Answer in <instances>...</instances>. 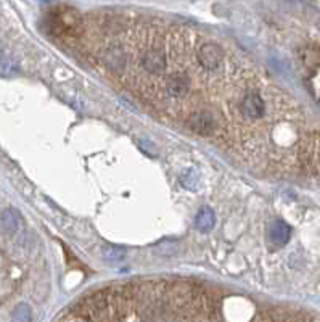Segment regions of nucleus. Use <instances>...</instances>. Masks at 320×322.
<instances>
[{
    "label": "nucleus",
    "mask_w": 320,
    "mask_h": 322,
    "mask_svg": "<svg viewBox=\"0 0 320 322\" xmlns=\"http://www.w3.org/2000/svg\"><path fill=\"white\" fill-rule=\"evenodd\" d=\"M188 79L184 76H172L166 82V94L172 98H184L188 94Z\"/></svg>",
    "instance_id": "obj_8"
},
{
    "label": "nucleus",
    "mask_w": 320,
    "mask_h": 322,
    "mask_svg": "<svg viewBox=\"0 0 320 322\" xmlns=\"http://www.w3.org/2000/svg\"><path fill=\"white\" fill-rule=\"evenodd\" d=\"M33 320V309L26 303L17 304V308L12 312V322H31Z\"/></svg>",
    "instance_id": "obj_13"
},
{
    "label": "nucleus",
    "mask_w": 320,
    "mask_h": 322,
    "mask_svg": "<svg viewBox=\"0 0 320 322\" xmlns=\"http://www.w3.org/2000/svg\"><path fill=\"white\" fill-rule=\"evenodd\" d=\"M21 216L15 208H7L0 213V227L7 234H15L20 229Z\"/></svg>",
    "instance_id": "obj_9"
},
{
    "label": "nucleus",
    "mask_w": 320,
    "mask_h": 322,
    "mask_svg": "<svg viewBox=\"0 0 320 322\" xmlns=\"http://www.w3.org/2000/svg\"><path fill=\"white\" fill-rule=\"evenodd\" d=\"M131 298L124 288H105L84 296L76 308L90 322H123Z\"/></svg>",
    "instance_id": "obj_1"
},
{
    "label": "nucleus",
    "mask_w": 320,
    "mask_h": 322,
    "mask_svg": "<svg viewBox=\"0 0 320 322\" xmlns=\"http://www.w3.org/2000/svg\"><path fill=\"white\" fill-rule=\"evenodd\" d=\"M15 71H17V65H15L13 61L5 55L2 45H0V74L9 76Z\"/></svg>",
    "instance_id": "obj_14"
},
{
    "label": "nucleus",
    "mask_w": 320,
    "mask_h": 322,
    "mask_svg": "<svg viewBox=\"0 0 320 322\" xmlns=\"http://www.w3.org/2000/svg\"><path fill=\"white\" fill-rule=\"evenodd\" d=\"M58 322H90V320H87L86 317H82V316H66V317H63L62 320H58Z\"/></svg>",
    "instance_id": "obj_15"
},
{
    "label": "nucleus",
    "mask_w": 320,
    "mask_h": 322,
    "mask_svg": "<svg viewBox=\"0 0 320 322\" xmlns=\"http://www.w3.org/2000/svg\"><path fill=\"white\" fill-rule=\"evenodd\" d=\"M166 57L163 50H159L158 47H151L143 53L142 57V66L151 74H161L166 70Z\"/></svg>",
    "instance_id": "obj_6"
},
{
    "label": "nucleus",
    "mask_w": 320,
    "mask_h": 322,
    "mask_svg": "<svg viewBox=\"0 0 320 322\" xmlns=\"http://www.w3.org/2000/svg\"><path fill=\"white\" fill-rule=\"evenodd\" d=\"M198 60L204 70L214 71L224 63V50L214 42H204L198 50Z\"/></svg>",
    "instance_id": "obj_3"
},
{
    "label": "nucleus",
    "mask_w": 320,
    "mask_h": 322,
    "mask_svg": "<svg viewBox=\"0 0 320 322\" xmlns=\"http://www.w3.org/2000/svg\"><path fill=\"white\" fill-rule=\"evenodd\" d=\"M188 129L196 135L201 137H209L214 134L216 131V119L211 113L208 111H196L193 114H190L188 121H187Z\"/></svg>",
    "instance_id": "obj_4"
},
{
    "label": "nucleus",
    "mask_w": 320,
    "mask_h": 322,
    "mask_svg": "<svg viewBox=\"0 0 320 322\" xmlns=\"http://www.w3.org/2000/svg\"><path fill=\"white\" fill-rule=\"evenodd\" d=\"M265 103L257 92H249L241 100V113L248 119H259L264 116Z\"/></svg>",
    "instance_id": "obj_5"
},
{
    "label": "nucleus",
    "mask_w": 320,
    "mask_h": 322,
    "mask_svg": "<svg viewBox=\"0 0 320 322\" xmlns=\"http://www.w3.org/2000/svg\"><path fill=\"white\" fill-rule=\"evenodd\" d=\"M291 229L283 221H273L269 227V239L275 247H281L289 240Z\"/></svg>",
    "instance_id": "obj_7"
},
{
    "label": "nucleus",
    "mask_w": 320,
    "mask_h": 322,
    "mask_svg": "<svg viewBox=\"0 0 320 322\" xmlns=\"http://www.w3.org/2000/svg\"><path fill=\"white\" fill-rule=\"evenodd\" d=\"M216 224V216L211 208H203L195 218V227L200 232H209Z\"/></svg>",
    "instance_id": "obj_11"
},
{
    "label": "nucleus",
    "mask_w": 320,
    "mask_h": 322,
    "mask_svg": "<svg viewBox=\"0 0 320 322\" xmlns=\"http://www.w3.org/2000/svg\"><path fill=\"white\" fill-rule=\"evenodd\" d=\"M50 29L57 36H76L82 28V20L78 15V12L68 7H62L52 12L49 20Z\"/></svg>",
    "instance_id": "obj_2"
},
{
    "label": "nucleus",
    "mask_w": 320,
    "mask_h": 322,
    "mask_svg": "<svg viewBox=\"0 0 320 322\" xmlns=\"http://www.w3.org/2000/svg\"><path fill=\"white\" fill-rule=\"evenodd\" d=\"M102 258L106 263L118 264L121 261H124L126 258V250L121 247H114V245H105L102 248Z\"/></svg>",
    "instance_id": "obj_12"
},
{
    "label": "nucleus",
    "mask_w": 320,
    "mask_h": 322,
    "mask_svg": "<svg viewBox=\"0 0 320 322\" xmlns=\"http://www.w3.org/2000/svg\"><path fill=\"white\" fill-rule=\"evenodd\" d=\"M105 60H106V65L114 71L124 70V66H126V53L123 49L118 47V45H114V47H111L108 52H106Z\"/></svg>",
    "instance_id": "obj_10"
}]
</instances>
